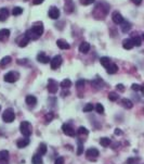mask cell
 <instances>
[{
  "instance_id": "cell-38",
  "label": "cell",
  "mask_w": 144,
  "mask_h": 164,
  "mask_svg": "<svg viewBox=\"0 0 144 164\" xmlns=\"http://www.w3.org/2000/svg\"><path fill=\"white\" fill-rule=\"evenodd\" d=\"M131 88L133 90H135V91H139V90H142V91H143V86H141V85L139 84H132Z\"/></svg>"
},
{
  "instance_id": "cell-29",
  "label": "cell",
  "mask_w": 144,
  "mask_h": 164,
  "mask_svg": "<svg viewBox=\"0 0 144 164\" xmlns=\"http://www.w3.org/2000/svg\"><path fill=\"white\" fill-rule=\"evenodd\" d=\"M100 63L103 65L104 67H106V66L111 63V59H109V58H107V57H102V58L100 59Z\"/></svg>"
},
{
  "instance_id": "cell-11",
  "label": "cell",
  "mask_w": 144,
  "mask_h": 164,
  "mask_svg": "<svg viewBox=\"0 0 144 164\" xmlns=\"http://www.w3.org/2000/svg\"><path fill=\"white\" fill-rule=\"evenodd\" d=\"M25 102H26V105H28V107L34 108V107L37 105V98H36L35 96L28 94V96L26 97V99H25Z\"/></svg>"
},
{
  "instance_id": "cell-37",
  "label": "cell",
  "mask_w": 144,
  "mask_h": 164,
  "mask_svg": "<svg viewBox=\"0 0 144 164\" xmlns=\"http://www.w3.org/2000/svg\"><path fill=\"white\" fill-rule=\"evenodd\" d=\"M93 110V105L92 103H88L84 107V112H91Z\"/></svg>"
},
{
  "instance_id": "cell-10",
  "label": "cell",
  "mask_w": 144,
  "mask_h": 164,
  "mask_svg": "<svg viewBox=\"0 0 144 164\" xmlns=\"http://www.w3.org/2000/svg\"><path fill=\"white\" fill-rule=\"evenodd\" d=\"M30 140L28 137H25V138H21L16 141V146H17V148H20V149H23L25 147H27L28 144H29Z\"/></svg>"
},
{
  "instance_id": "cell-32",
  "label": "cell",
  "mask_w": 144,
  "mask_h": 164,
  "mask_svg": "<svg viewBox=\"0 0 144 164\" xmlns=\"http://www.w3.org/2000/svg\"><path fill=\"white\" fill-rule=\"evenodd\" d=\"M118 98H119L118 94H116V92H114V91H111V92L109 94V99L111 100V101H117Z\"/></svg>"
},
{
  "instance_id": "cell-6",
  "label": "cell",
  "mask_w": 144,
  "mask_h": 164,
  "mask_svg": "<svg viewBox=\"0 0 144 164\" xmlns=\"http://www.w3.org/2000/svg\"><path fill=\"white\" fill-rule=\"evenodd\" d=\"M62 130L66 136H70V137H74L76 135V132L75 129L73 128V126L70 124H63L62 125Z\"/></svg>"
},
{
  "instance_id": "cell-23",
  "label": "cell",
  "mask_w": 144,
  "mask_h": 164,
  "mask_svg": "<svg viewBox=\"0 0 144 164\" xmlns=\"http://www.w3.org/2000/svg\"><path fill=\"white\" fill-rule=\"evenodd\" d=\"M48 151V148H47V144H40L39 147H38V154L40 155H45Z\"/></svg>"
},
{
  "instance_id": "cell-15",
  "label": "cell",
  "mask_w": 144,
  "mask_h": 164,
  "mask_svg": "<svg viewBox=\"0 0 144 164\" xmlns=\"http://www.w3.org/2000/svg\"><path fill=\"white\" fill-rule=\"evenodd\" d=\"M56 45H58V47L60 48V49L62 50H67L70 49V44L66 41V40L64 39H58L56 40Z\"/></svg>"
},
{
  "instance_id": "cell-22",
  "label": "cell",
  "mask_w": 144,
  "mask_h": 164,
  "mask_svg": "<svg viewBox=\"0 0 144 164\" xmlns=\"http://www.w3.org/2000/svg\"><path fill=\"white\" fill-rule=\"evenodd\" d=\"M11 57H9V55H7V57H5V58H2L1 59V61H0V66L1 67H5V66H7L8 64H10L11 62Z\"/></svg>"
},
{
  "instance_id": "cell-14",
  "label": "cell",
  "mask_w": 144,
  "mask_h": 164,
  "mask_svg": "<svg viewBox=\"0 0 144 164\" xmlns=\"http://www.w3.org/2000/svg\"><path fill=\"white\" fill-rule=\"evenodd\" d=\"M37 60H38V62H41V63H49L50 62V58L48 55H46L45 52H39L38 55H37Z\"/></svg>"
},
{
  "instance_id": "cell-28",
  "label": "cell",
  "mask_w": 144,
  "mask_h": 164,
  "mask_svg": "<svg viewBox=\"0 0 144 164\" xmlns=\"http://www.w3.org/2000/svg\"><path fill=\"white\" fill-rule=\"evenodd\" d=\"M28 43H29V39H28L26 36H23V37L21 38L20 41H19V46H20L21 48H23V47H26Z\"/></svg>"
},
{
  "instance_id": "cell-48",
  "label": "cell",
  "mask_w": 144,
  "mask_h": 164,
  "mask_svg": "<svg viewBox=\"0 0 144 164\" xmlns=\"http://www.w3.org/2000/svg\"><path fill=\"white\" fill-rule=\"evenodd\" d=\"M0 164H8V161H7V160H1V159H0Z\"/></svg>"
},
{
  "instance_id": "cell-45",
  "label": "cell",
  "mask_w": 144,
  "mask_h": 164,
  "mask_svg": "<svg viewBox=\"0 0 144 164\" xmlns=\"http://www.w3.org/2000/svg\"><path fill=\"white\" fill-rule=\"evenodd\" d=\"M121 134H123V133H121V130H120L119 128L115 129V135H116V136H120Z\"/></svg>"
},
{
  "instance_id": "cell-36",
  "label": "cell",
  "mask_w": 144,
  "mask_h": 164,
  "mask_svg": "<svg viewBox=\"0 0 144 164\" xmlns=\"http://www.w3.org/2000/svg\"><path fill=\"white\" fill-rule=\"evenodd\" d=\"M53 117H54V114H53V112H48L47 114H46L45 116V119L47 123H49V122H51L52 119H53Z\"/></svg>"
},
{
  "instance_id": "cell-16",
  "label": "cell",
  "mask_w": 144,
  "mask_h": 164,
  "mask_svg": "<svg viewBox=\"0 0 144 164\" xmlns=\"http://www.w3.org/2000/svg\"><path fill=\"white\" fill-rule=\"evenodd\" d=\"M90 50V44L87 41H82L79 46V51L81 53H88Z\"/></svg>"
},
{
  "instance_id": "cell-21",
  "label": "cell",
  "mask_w": 144,
  "mask_h": 164,
  "mask_svg": "<svg viewBox=\"0 0 144 164\" xmlns=\"http://www.w3.org/2000/svg\"><path fill=\"white\" fill-rule=\"evenodd\" d=\"M121 105H123V107L126 108V109H131V108L133 107V103H132L129 99H127V98H124V99L121 100Z\"/></svg>"
},
{
  "instance_id": "cell-12",
  "label": "cell",
  "mask_w": 144,
  "mask_h": 164,
  "mask_svg": "<svg viewBox=\"0 0 144 164\" xmlns=\"http://www.w3.org/2000/svg\"><path fill=\"white\" fill-rule=\"evenodd\" d=\"M49 16L52 19V20H56V19H59V16H60V10H59L58 8H55V7L50 8Z\"/></svg>"
},
{
  "instance_id": "cell-19",
  "label": "cell",
  "mask_w": 144,
  "mask_h": 164,
  "mask_svg": "<svg viewBox=\"0 0 144 164\" xmlns=\"http://www.w3.org/2000/svg\"><path fill=\"white\" fill-rule=\"evenodd\" d=\"M123 47H124V49H126V50L132 49L134 46H133V43H132L131 38H127V39H124V41H123Z\"/></svg>"
},
{
  "instance_id": "cell-46",
  "label": "cell",
  "mask_w": 144,
  "mask_h": 164,
  "mask_svg": "<svg viewBox=\"0 0 144 164\" xmlns=\"http://www.w3.org/2000/svg\"><path fill=\"white\" fill-rule=\"evenodd\" d=\"M132 2H133L134 5H140L141 3H142V0H131Z\"/></svg>"
},
{
  "instance_id": "cell-3",
  "label": "cell",
  "mask_w": 144,
  "mask_h": 164,
  "mask_svg": "<svg viewBox=\"0 0 144 164\" xmlns=\"http://www.w3.org/2000/svg\"><path fill=\"white\" fill-rule=\"evenodd\" d=\"M15 119V112L13 109H5V112L2 113V119H3V122L5 123H12Z\"/></svg>"
},
{
  "instance_id": "cell-39",
  "label": "cell",
  "mask_w": 144,
  "mask_h": 164,
  "mask_svg": "<svg viewBox=\"0 0 144 164\" xmlns=\"http://www.w3.org/2000/svg\"><path fill=\"white\" fill-rule=\"evenodd\" d=\"M78 150H77V154L78 155H80V154H82V152H84V146H82V144L80 142V141H78Z\"/></svg>"
},
{
  "instance_id": "cell-33",
  "label": "cell",
  "mask_w": 144,
  "mask_h": 164,
  "mask_svg": "<svg viewBox=\"0 0 144 164\" xmlns=\"http://www.w3.org/2000/svg\"><path fill=\"white\" fill-rule=\"evenodd\" d=\"M0 159L1 160H9V151H7V150H2V151H0Z\"/></svg>"
},
{
  "instance_id": "cell-25",
  "label": "cell",
  "mask_w": 144,
  "mask_h": 164,
  "mask_svg": "<svg viewBox=\"0 0 144 164\" xmlns=\"http://www.w3.org/2000/svg\"><path fill=\"white\" fill-rule=\"evenodd\" d=\"M132 43H133V46H137V47H140V46L142 45V38L140 37V36H133L132 38Z\"/></svg>"
},
{
  "instance_id": "cell-44",
  "label": "cell",
  "mask_w": 144,
  "mask_h": 164,
  "mask_svg": "<svg viewBox=\"0 0 144 164\" xmlns=\"http://www.w3.org/2000/svg\"><path fill=\"white\" fill-rule=\"evenodd\" d=\"M116 89L119 90V91H125V86L123 84H118L116 86Z\"/></svg>"
},
{
  "instance_id": "cell-41",
  "label": "cell",
  "mask_w": 144,
  "mask_h": 164,
  "mask_svg": "<svg viewBox=\"0 0 144 164\" xmlns=\"http://www.w3.org/2000/svg\"><path fill=\"white\" fill-rule=\"evenodd\" d=\"M80 2H81V5H91V3H93L94 0H81Z\"/></svg>"
},
{
  "instance_id": "cell-31",
  "label": "cell",
  "mask_w": 144,
  "mask_h": 164,
  "mask_svg": "<svg viewBox=\"0 0 144 164\" xmlns=\"http://www.w3.org/2000/svg\"><path fill=\"white\" fill-rule=\"evenodd\" d=\"M73 9H74L73 2H72L70 0H68V1H67V3H65V11H66V12H68V13H70V12L73 11Z\"/></svg>"
},
{
  "instance_id": "cell-24",
  "label": "cell",
  "mask_w": 144,
  "mask_h": 164,
  "mask_svg": "<svg viewBox=\"0 0 144 164\" xmlns=\"http://www.w3.org/2000/svg\"><path fill=\"white\" fill-rule=\"evenodd\" d=\"M31 162H33V164H42L44 163L42 158H41L40 154H35V155L33 157V159H31Z\"/></svg>"
},
{
  "instance_id": "cell-20",
  "label": "cell",
  "mask_w": 144,
  "mask_h": 164,
  "mask_svg": "<svg viewBox=\"0 0 144 164\" xmlns=\"http://www.w3.org/2000/svg\"><path fill=\"white\" fill-rule=\"evenodd\" d=\"M119 25H121L120 27H121V30H123L124 33H127V32H129V30H131V24H130L129 22H127V21L124 20V22Z\"/></svg>"
},
{
  "instance_id": "cell-4",
  "label": "cell",
  "mask_w": 144,
  "mask_h": 164,
  "mask_svg": "<svg viewBox=\"0 0 144 164\" xmlns=\"http://www.w3.org/2000/svg\"><path fill=\"white\" fill-rule=\"evenodd\" d=\"M100 155V152L99 150L96 149V148H89V149L87 150V152H86V157H87V159L89 160H96L98 159V157Z\"/></svg>"
},
{
  "instance_id": "cell-30",
  "label": "cell",
  "mask_w": 144,
  "mask_h": 164,
  "mask_svg": "<svg viewBox=\"0 0 144 164\" xmlns=\"http://www.w3.org/2000/svg\"><path fill=\"white\" fill-rule=\"evenodd\" d=\"M88 129L86 128V127H84V126H80L79 128H78V130H77V134L79 135V136H87L88 135Z\"/></svg>"
},
{
  "instance_id": "cell-43",
  "label": "cell",
  "mask_w": 144,
  "mask_h": 164,
  "mask_svg": "<svg viewBox=\"0 0 144 164\" xmlns=\"http://www.w3.org/2000/svg\"><path fill=\"white\" fill-rule=\"evenodd\" d=\"M76 86L78 87V88H81V87H84V80H79L77 83H76Z\"/></svg>"
},
{
  "instance_id": "cell-40",
  "label": "cell",
  "mask_w": 144,
  "mask_h": 164,
  "mask_svg": "<svg viewBox=\"0 0 144 164\" xmlns=\"http://www.w3.org/2000/svg\"><path fill=\"white\" fill-rule=\"evenodd\" d=\"M138 161H139L138 158H130V159L127 160V164H134V163H137Z\"/></svg>"
},
{
  "instance_id": "cell-8",
  "label": "cell",
  "mask_w": 144,
  "mask_h": 164,
  "mask_svg": "<svg viewBox=\"0 0 144 164\" xmlns=\"http://www.w3.org/2000/svg\"><path fill=\"white\" fill-rule=\"evenodd\" d=\"M62 58L61 55H55L52 60H50V65H51V69L52 70H56L58 67H60V65L62 64Z\"/></svg>"
},
{
  "instance_id": "cell-27",
  "label": "cell",
  "mask_w": 144,
  "mask_h": 164,
  "mask_svg": "<svg viewBox=\"0 0 144 164\" xmlns=\"http://www.w3.org/2000/svg\"><path fill=\"white\" fill-rule=\"evenodd\" d=\"M70 86H72V82H70L68 78H66V80L61 82V87H62L63 89H68Z\"/></svg>"
},
{
  "instance_id": "cell-9",
  "label": "cell",
  "mask_w": 144,
  "mask_h": 164,
  "mask_svg": "<svg viewBox=\"0 0 144 164\" xmlns=\"http://www.w3.org/2000/svg\"><path fill=\"white\" fill-rule=\"evenodd\" d=\"M112 20L114 22L115 24H121L123 22H124V16L120 14L118 11H115L113 12V14H112Z\"/></svg>"
},
{
  "instance_id": "cell-47",
  "label": "cell",
  "mask_w": 144,
  "mask_h": 164,
  "mask_svg": "<svg viewBox=\"0 0 144 164\" xmlns=\"http://www.w3.org/2000/svg\"><path fill=\"white\" fill-rule=\"evenodd\" d=\"M42 2H44V0H34V1H33L34 5H40V3H42Z\"/></svg>"
},
{
  "instance_id": "cell-17",
  "label": "cell",
  "mask_w": 144,
  "mask_h": 164,
  "mask_svg": "<svg viewBox=\"0 0 144 164\" xmlns=\"http://www.w3.org/2000/svg\"><path fill=\"white\" fill-rule=\"evenodd\" d=\"M105 69H106V72H107L109 74H115V73L118 71V66L115 64V63H112V62H111Z\"/></svg>"
},
{
  "instance_id": "cell-34",
  "label": "cell",
  "mask_w": 144,
  "mask_h": 164,
  "mask_svg": "<svg viewBox=\"0 0 144 164\" xmlns=\"http://www.w3.org/2000/svg\"><path fill=\"white\" fill-rule=\"evenodd\" d=\"M23 13V9L21 7H14L12 10V14L13 15H20Z\"/></svg>"
},
{
  "instance_id": "cell-26",
  "label": "cell",
  "mask_w": 144,
  "mask_h": 164,
  "mask_svg": "<svg viewBox=\"0 0 144 164\" xmlns=\"http://www.w3.org/2000/svg\"><path fill=\"white\" fill-rule=\"evenodd\" d=\"M111 139L107 138V137H102L101 139H100V144L102 146V147H109V144H111Z\"/></svg>"
},
{
  "instance_id": "cell-49",
  "label": "cell",
  "mask_w": 144,
  "mask_h": 164,
  "mask_svg": "<svg viewBox=\"0 0 144 164\" xmlns=\"http://www.w3.org/2000/svg\"><path fill=\"white\" fill-rule=\"evenodd\" d=\"M0 111H1V107H0Z\"/></svg>"
},
{
  "instance_id": "cell-13",
  "label": "cell",
  "mask_w": 144,
  "mask_h": 164,
  "mask_svg": "<svg viewBox=\"0 0 144 164\" xmlns=\"http://www.w3.org/2000/svg\"><path fill=\"white\" fill-rule=\"evenodd\" d=\"M10 37V30L7 28H2L0 30V41H7Z\"/></svg>"
},
{
  "instance_id": "cell-35",
  "label": "cell",
  "mask_w": 144,
  "mask_h": 164,
  "mask_svg": "<svg viewBox=\"0 0 144 164\" xmlns=\"http://www.w3.org/2000/svg\"><path fill=\"white\" fill-rule=\"evenodd\" d=\"M95 110H96V112H98L99 114H104V107H103V105H101V103H96Z\"/></svg>"
},
{
  "instance_id": "cell-18",
  "label": "cell",
  "mask_w": 144,
  "mask_h": 164,
  "mask_svg": "<svg viewBox=\"0 0 144 164\" xmlns=\"http://www.w3.org/2000/svg\"><path fill=\"white\" fill-rule=\"evenodd\" d=\"M9 16V10L7 8H1L0 9V22H5Z\"/></svg>"
},
{
  "instance_id": "cell-7",
  "label": "cell",
  "mask_w": 144,
  "mask_h": 164,
  "mask_svg": "<svg viewBox=\"0 0 144 164\" xmlns=\"http://www.w3.org/2000/svg\"><path fill=\"white\" fill-rule=\"evenodd\" d=\"M58 89H59L58 82H55V80H52V78H49V80H48V90H49V92L55 94V92H58Z\"/></svg>"
},
{
  "instance_id": "cell-2",
  "label": "cell",
  "mask_w": 144,
  "mask_h": 164,
  "mask_svg": "<svg viewBox=\"0 0 144 164\" xmlns=\"http://www.w3.org/2000/svg\"><path fill=\"white\" fill-rule=\"evenodd\" d=\"M20 132L25 137H29L30 135H31V133H33V126H31V124H30L29 122L23 121L20 124Z\"/></svg>"
},
{
  "instance_id": "cell-1",
  "label": "cell",
  "mask_w": 144,
  "mask_h": 164,
  "mask_svg": "<svg viewBox=\"0 0 144 164\" xmlns=\"http://www.w3.org/2000/svg\"><path fill=\"white\" fill-rule=\"evenodd\" d=\"M42 33H44V26L42 25H34L31 28L26 30L25 36L29 40H37L38 38H40Z\"/></svg>"
},
{
  "instance_id": "cell-5",
  "label": "cell",
  "mask_w": 144,
  "mask_h": 164,
  "mask_svg": "<svg viewBox=\"0 0 144 164\" xmlns=\"http://www.w3.org/2000/svg\"><path fill=\"white\" fill-rule=\"evenodd\" d=\"M19 77H20V75L17 74L16 72H9V73H7L5 75L3 80L7 83H14V82H16V80H19Z\"/></svg>"
},
{
  "instance_id": "cell-42",
  "label": "cell",
  "mask_w": 144,
  "mask_h": 164,
  "mask_svg": "<svg viewBox=\"0 0 144 164\" xmlns=\"http://www.w3.org/2000/svg\"><path fill=\"white\" fill-rule=\"evenodd\" d=\"M54 164H64V158L63 157H59L58 159L55 160Z\"/></svg>"
}]
</instances>
